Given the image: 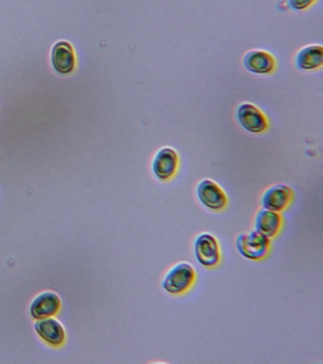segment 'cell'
Here are the masks:
<instances>
[{
  "mask_svg": "<svg viewBox=\"0 0 323 364\" xmlns=\"http://www.w3.org/2000/svg\"><path fill=\"white\" fill-rule=\"evenodd\" d=\"M317 0H288L291 9L296 11H305L310 8Z\"/></svg>",
  "mask_w": 323,
  "mask_h": 364,
  "instance_id": "14",
  "label": "cell"
},
{
  "mask_svg": "<svg viewBox=\"0 0 323 364\" xmlns=\"http://www.w3.org/2000/svg\"><path fill=\"white\" fill-rule=\"evenodd\" d=\"M195 269L191 264L181 262L175 264L164 276L161 287L171 295H181L188 291L194 286Z\"/></svg>",
  "mask_w": 323,
  "mask_h": 364,
  "instance_id": "1",
  "label": "cell"
},
{
  "mask_svg": "<svg viewBox=\"0 0 323 364\" xmlns=\"http://www.w3.org/2000/svg\"><path fill=\"white\" fill-rule=\"evenodd\" d=\"M60 307L58 296L53 292H44L38 296L31 306V314L35 318H45L55 315Z\"/></svg>",
  "mask_w": 323,
  "mask_h": 364,
  "instance_id": "12",
  "label": "cell"
},
{
  "mask_svg": "<svg viewBox=\"0 0 323 364\" xmlns=\"http://www.w3.org/2000/svg\"><path fill=\"white\" fill-rule=\"evenodd\" d=\"M293 196V191L288 185L276 184L263 193L261 202L263 209L280 213L289 206Z\"/></svg>",
  "mask_w": 323,
  "mask_h": 364,
  "instance_id": "8",
  "label": "cell"
},
{
  "mask_svg": "<svg viewBox=\"0 0 323 364\" xmlns=\"http://www.w3.org/2000/svg\"><path fill=\"white\" fill-rule=\"evenodd\" d=\"M194 253L198 263L208 269L217 267L221 260L219 243L212 233L203 232L197 236Z\"/></svg>",
  "mask_w": 323,
  "mask_h": 364,
  "instance_id": "3",
  "label": "cell"
},
{
  "mask_svg": "<svg viewBox=\"0 0 323 364\" xmlns=\"http://www.w3.org/2000/svg\"><path fill=\"white\" fill-rule=\"evenodd\" d=\"M35 330L45 341L52 346H59L64 341L63 327L55 318H40L35 323Z\"/></svg>",
  "mask_w": 323,
  "mask_h": 364,
  "instance_id": "13",
  "label": "cell"
},
{
  "mask_svg": "<svg viewBox=\"0 0 323 364\" xmlns=\"http://www.w3.org/2000/svg\"><path fill=\"white\" fill-rule=\"evenodd\" d=\"M295 64L300 70H319L323 65L322 46L308 45L300 48L295 57Z\"/></svg>",
  "mask_w": 323,
  "mask_h": 364,
  "instance_id": "10",
  "label": "cell"
},
{
  "mask_svg": "<svg viewBox=\"0 0 323 364\" xmlns=\"http://www.w3.org/2000/svg\"><path fill=\"white\" fill-rule=\"evenodd\" d=\"M235 246L243 257L251 261L263 260L270 252L269 238L257 230L241 233L236 238Z\"/></svg>",
  "mask_w": 323,
  "mask_h": 364,
  "instance_id": "2",
  "label": "cell"
},
{
  "mask_svg": "<svg viewBox=\"0 0 323 364\" xmlns=\"http://www.w3.org/2000/svg\"><path fill=\"white\" fill-rule=\"evenodd\" d=\"M243 65L249 73L257 75H269L276 70L277 62L273 54L269 51L256 48L243 55Z\"/></svg>",
  "mask_w": 323,
  "mask_h": 364,
  "instance_id": "7",
  "label": "cell"
},
{
  "mask_svg": "<svg viewBox=\"0 0 323 364\" xmlns=\"http://www.w3.org/2000/svg\"><path fill=\"white\" fill-rule=\"evenodd\" d=\"M236 118L241 127L251 134H262L269 127L268 117L251 102H242L238 105Z\"/></svg>",
  "mask_w": 323,
  "mask_h": 364,
  "instance_id": "4",
  "label": "cell"
},
{
  "mask_svg": "<svg viewBox=\"0 0 323 364\" xmlns=\"http://www.w3.org/2000/svg\"><path fill=\"white\" fill-rule=\"evenodd\" d=\"M180 156L174 148L165 146L155 153L152 161V172L160 181H168L177 175Z\"/></svg>",
  "mask_w": 323,
  "mask_h": 364,
  "instance_id": "5",
  "label": "cell"
},
{
  "mask_svg": "<svg viewBox=\"0 0 323 364\" xmlns=\"http://www.w3.org/2000/svg\"><path fill=\"white\" fill-rule=\"evenodd\" d=\"M197 196L207 209L221 210L228 204V196L222 188L212 179H202L197 186Z\"/></svg>",
  "mask_w": 323,
  "mask_h": 364,
  "instance_id": "6",
  "label": "cell"
},
{
  "mask_svg": "<svg viewBox=\"0 0 323 364\" xmlns=\"http://www.w3.org/2000/svg\"><path fill=\"white\" fill-rule=\"evenodd\" d=\"M283 225V218L280 213L265 209L260 210L255 218V230L273 238L280 232Z\"/></svg>",
  "mask_w": 323,
  "mask_h": 364,
  "instance_id": "11",
  "label": "cell"
},
{
  "mask_svg": "<svg viewBox=\"0 0 323 364\" xmlns=\"http://www.w3.org/2000/svg\"><path fill=\"white\" fill-rule=\"evenodd\" d=\"M52 62L53 68L60 74H69L75 68V50L70 43L61 41L56 43L53 48Z\"/></svg>",
  "mask_w": 323,
  "mask_h": 364,
  "instance_id": "9",
  "label": "cell"
}]
</instances>
